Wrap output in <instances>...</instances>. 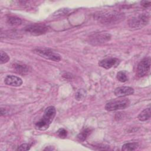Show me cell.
I'll return each mask as SVG.
<instances>
[{
    "label": "cell",
    "mask_w": 151,
    "mask_h": 151,
    "mask_svg": "<svg viewBox=\"0 0 151 151\" xmlns=\"http://www.w3.org/2000/svg\"><path fill=\"white\" fill-rule=\"evenodd\" d=\"M130 104V100L127 98H120L110 100L106 103L105 109L107 111H115L122 110L127 107Z\"/></svg>",
    "instance_id": "3957f363"
},
{
    "label": "cell",
    "mask_w": 151,
    "mask_h": 151,
    "mask_svg": "<svg viewBox=\"0 0 151 151\" xmlns=\"http://www.w3.org/2000/svg\"><path fill=\"white\" fill-rule=\"evenodd\" d=\"M150 69V58L146 57L140 61L137 67L136 75L139 77H143L146 76Z\"/></svg>",
    "instance_id": "ba28073f"
},
{
    "label": "cell",
    "mask_w": 151,
    "mask_h": 151,
    "mask_svg": "<svg viewBox=\"0 0 151 151\" xmlns=\"http://www.w3.org/2000/svg\"><path fill=\"white\" fill-rule=\"evenodd\" d=\"M149 21V17L146 14H141L129 20V25L132 28L140 29L146 25Z\"/></svg>",
    "instance_id": "277c9868"
},
{
    "label": "cell",
    "mask_w": 151,
    "mask_h": 151,
    "mask_svg": "<svg viewBox=\"0 0 151 151\" xmlns=\"http://www.w3.org/2000/svg\"><path fill=\"white\" fill-rule=\"evenodd\" d=\"M119 63L120 60L117 58H107L100 60L99 62V65L104 68L110 69L117 65Z\"/></svg>",
    "instance_id": "9c48e42d"
},
{
    "label": "cell",
    "mask_w": 151,
    "mask_h": 151,
    "mask_svg": "<svg viewBox=\"0 0 151 151\" xmlns=\"http://www.w3.org/2000/svg\"><path fill=\"white\" fill-rule=\"evenodd\" d=\"M134 93V89L129 86H122L117 87L114 91V94L118 97H123L127 96L132 95Z\"/></svg>",
    "instance_id": "30bf717a"
},
{
    "label": "cell",
    "mask_w": 151,
    "mask_h": 151,
    "mask_svg": "<svg viewBox=\"0 0 151 151\" xmlns=\"http://www.w3.org/2000/svg\"><path fill=\"white\" fill-rule=\"evenodd\" d=\"M124 14L117 11H104L94 15V18L100 23L105 25L116 24L124 19Z\"/></svg>",
    "instance_id": "6da1fadb"
},
{
    "label": "cell",
    "mask_w": 151,
    "mask_h": 151,
    "mask_svg": "<svg viewBox=\"0 0 151 151\" xmlns=\"http://www.w3.org/2000/svg\"><path fill=\"white\" fill-rule=\"evenodd\" d=\"M137 118L140 121H142V122H144L149 120L150 118V108L148 107L144 109L138 115Z\"/></svg>",
    "instance_id": "7c38bea8"
},
{
    "label": "cell",
    "mask_w": 151,
    "mask_h": 151,
    "mask_svg": "<svg viewBox=\"0 0 151 151\" xmlns=\"http://www.w3.org/2000/svg\"><path fill=\"white\" fill-rule=\"evenodd\" d=\"M57 133H58V135L61 138H65L67 134V131L64 129H63V128L60 129L57 131Z\"/></svg>",
    "instance_id": "ffe728a7"
},
{
    "label": "cell",
    "mask_w": 151,
    "mask_h": 151,
    "mask_svg": "<svg viewBox=\"0 0 151 151\" xmlns=\"http://www.w3.org/2000/svg\"><path fill=\"white\" fill-rule=\"evenodd\" d=\"M85 96V91L83 89L79 90L76 94L75 97L77 100H81Z\"/></svg>",
    "instance_id": "d6986e66"
},
{
    "label": "cell",
    "mask_w": 151,
    "mask_h": 151,
    "mask_svg": "<svg viewBox=\"0 0 151 151\" xmlns=\"http://www.w3.org/2000/svg\"><path fill=\"white\" fill-rule=\"evenodd\" d=\"M34 52L41 57L56 62L60 61L61 58V55L59 54L48 48H38L35 49Z\"/></svg>",
    "instance_id": "8992f818"
},
{
    "label": "cell",
    "mask_w": 151,
    "mask_h": 151,
    "mask_svg": "<svg viewBox=\"0 0 151 151\" xmlns=\"http://www.w3.org/2000/svg\"><path fill=\"white\" fill-rule=\"evenodd\" d=\"M67 13V9H60V10H58V11L56 12V14H55V15H64V14H65Z\"/></svg>",
    "instance_id": "603a6c76"
},
{
    "label": "cell",
    "mask_w": 151,
    "mask_h": 151,
    "mask_svg": "<svg viewBox=\"0 0 151 151\" xmlns=\"http://www.w3.org/2000/svg\"><path fill=\"white\" fill-rule=\"evenodd\" d=\"M111 35L107 32H99L93 34L88 38V42L93 45H100L109 41Z\"/></svg>",
    "instance_id": "5b68a950"
},
{
    "label": "cell",
    "mask_w": 151,
    "mask_h": 151,
    "mask_svg": "<svg viewBox=\"0 0 151 151\" xmlns=\"http://www.w3.org/2000/svg\"><path fill=\"white\" fill-rule=\"evenodd\" d=\"M7 22L9 25L12 26H17L21 24L22 20L16 17H11L8 18Z\"/></svg>",
    "instance_id": "2e32d148"
},
{
    "label": "cell",
    "mask_w": 151,
    "mask_h": 151,
    "mask_svg": "<svg viewBox=\"0 0 151 151\" xmlns=\"http://www.w3.org/2000/svg\"><path fill=\"white\" fill-rule=\"evenodd\" d=\"M14 68L15 70L17 71V73L22 74H27L29 71V68L27 67V65L25 64H15L14 65Z\"/></svg>",
    "instance_id": "9a60e30c"
},
{
    "label": "cell",
    "mask_w": 151,
    "mask_h": 151,
    "mask_svg": "<svg viewBox=\"0 0 151 151\" xmlns=\"http://www.w3.org/2000/svg\"><path fill=\"white\" fill-rule=\"evenodd\" d=\"M4 83L8 86L19 87L22 84V80L19 77L14 75H8L4 79Z\"/></svg>",
    "instance_id": "8fae6325"
},
{
    "label": "cell",
    "mask_w": 151,
    "mask_h": 151,
    "mask_svg": "<svg viewBox=\"0 0 151 151\" xmlns=\"http://www.w3.org/2000/svg\"><path fill=\"white\" fill-rule=\"evenodd\" d=\"M116 78L119 81L122 83H124L128 80V78L126 74L123 71H120L117 73Z\"/></svg>",
    "instance_id": "e0dca14e"
},
{
    "label": "cell",
    "mask_w": 151,
    "mask_h": 151,
    "mask_svg": "<svg viewBox=\"0 0 151 151\" xmlns=\"http://www.w3.org/2000/svg\"><path fill=\"white\" fill-rule=\"evenodd\" d=\"M139 144L137 142H130L124 144L122 146V150L123 151H130L134 150L137 149Z\"/></svg>",
    "instance_id": "5bb4252c"
},
{
    "label": "cell",
    "mask_w": 151,
    "mask_h": 151,
    "mask_svg": "<svg viewBox=\"0 0 151 151\" xmlns=\"http://www.w3.org/2000/svg\"><path fill=\"white\" fill-rule=\"evenodd\" d=\"M7 113V111L6 110V109H4L2 107L1 108V116H3V115H5Z\"/></svg>",
    "instance_id": "cb8c5ba5"
},
{
    "label": "cell",
    "mask_w": 151,
    "mask_h": 151,
    "mask_svg": "<svg viewBox=\"0 0 151 151\" xmlns=\"http://www.w3.org/2000/svg\"><path fill=\"white\" fill-rule=\"evenodd\" d=\"M56 114V110L54 106L47 107L44 111L42 117L35 123V127L40 130H45L48 128L52 123Z\"/></svg>",
    "instance_id": "7a4b0ae2"
},
{
    "label": "cell",
    "mask_w": 151,
    "mask_h": 151,
    "mask_svg": "<svg viewBox=\"0 0 151 151\" xmlns=\"http://www.w3.org/2000/svg\"><path fill=\"white\" fill-rule=\"evenodd\" d=\"M30 149V146L27 143H23L21 145L17 148V150H28Z\"/></svg>",
    "instance_id": "44dd1931"
},
{
    "label": "cell",
    "mask_w": 151,
    "mask_h": 151,
    "mask_svg": "<svg viewBox=\"0 0 151 151\" xmlns=\"http://www.w3.org/2000/svg\"><path fill=\"white\" fill-rule=\"evenodd\" d=\"M9 60V55L5 52L1 51L0 52V63L4 64Z\"/></svg>",
    "instance_id": "ac0fdd59"
},
{
    "label": "cell",
    "mask_w": 151,
    "mask_h": 151,
    "mask_svg": "<svg viewBox=\"0 0 151 151\" xmlns=\"http://www.w3.org/2000/svg\"><path fill=\"white\" fill-rule=\"evenodd\" d=\"M48 27L41 24H32L27 25L24 28L25 32L32 35H41L45 34L48 31Z\"/></svg>",
    "instance_id": "52a82bcc"
},
{
    "label": "cell",
    "mask_w": 151,
    "mask_h": 151,
    "mask_svg": "<svg viewBox=\"0 0 151 151\" xmlns=\"http://www.w3.org/2000/svg\"><path fill=\"white\" fill-rule=\"evenodd\" d=\"M91 130L89 128H86L83 129L78 135H77V139L79 141L83 142L88 137V136L91 134Z\"/></svg>",
    "instance_id": "4fadbf2b"
},
{
    "label": "cell",
    "mask_w": 151,
    "mask_h": 151,
    "mask_svg": "<svg viewBox=\"0 0 151 151\" xmlns=\"http://www.w3.org/2000/svg\"><path fill=\"white\" fill-rule=\"evenodd\" d=\"M141 4L143 7L148 8V7L150 6L151 2H150V1H143L141 2Z\"/></svg>",
    "instance_id": "7402d4cb"
}]
</instances>
